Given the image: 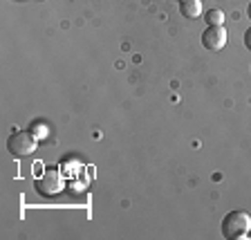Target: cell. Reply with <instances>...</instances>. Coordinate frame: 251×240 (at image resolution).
<instances>
[{
	"label": "cell",
	"instance_id": "cell-1",
	"mask_svg": "<svg viewBox=\"0 0 251 240\" xmlns=\"http://www.w3.org/2000/svg\"><path fill=\"white\" fill-rule=\"evenodd\" d=\"M251 234V215L247 211H231L222 220V236L226 240H242Z\"/></svg>",
	"mask_w": 251,
	"mask_h": 240
},
{
	"label": "cell",
	"instance_id": "cell-2",
	"mask_svg": "<svg viewBox=\"0 0 251 240\" xmlns=\"http://www.w3.org/2000/svg\"><path fill=\"white\" fill-rule=\"evenodd\" d=\"M38 148V137L31 131H16L14 135H9L7 139V151L14 157H27Z\"/></svg>",
	"mask_w": 251,
	"mask_h": 240
},
{
	"label": "cell",
	"instance_id": "cell-3",
	"mask_svg": "<svg viewBox=\"0 0 251 240\" xmlns=\"http://www.w3.org/2000/svg\"><path fill=\"white\" fill-rule=\"evenodd\" d=\"M36 191L41 195H45V198H52V195L61 193L63 187H65V182H63L61 173L56 171V168H47L45 173H43L41 178H36Z\"/></svg>",
	"mask_w": 251,
	"mask_h": 240
},
{
	"label": "cell",
	"instance_id": "cell-4",
	"mask_svg": "<svg viewBox=\"0 0 251 240\" xmlns=\"http://www.w3.org/2000/svg\"><path fill=\"white\" fill-rule=\"evenodd\" d=\"M202 45L209 52H220L226 45V29L225 25H209L202 31Z\"/></svg>",
	"mask_w": 251,
	"mask_h": 240
},
{
	"label": "cell",
	"instance_id": "cell-5",
	"mask_svg": "<svg viewBox=\"0 0 251 240\" xmlns=\"http://www.w3.org/2000/svg\"><path fill=\"white\" fill-rule=\"evenodd\" d=\"M179 14L184 18H200V14H202V0H179Z\"/></svg>",
	"mask_w": 251,
	"mask_h": 240
},
{
	"label": "cell",
	"instance_id": "cell-6",
	"mask_svg": "<svg viewBox=\"0 0 251 240\" xmlns=\"http://www.w3.org/2000/svg\"><path fill=\"white\" fill-rule=\"evenodd\" d=\"M204 21H206V25H225V14L220 9H209L204 14Z\"/></svg>",
	"mask_w": 251,
	"mask_h": 240
},
{
	"label": "cell",
	"instance_id": "cell-7",
	"mask_svg": "<svg viewBox=\"0 0 251 240\" xmlns=\"http://www.w3.org/2000/svg\"><path fill=\"white\" fill-rule=\"evenodd\" d=\"M245 47H247V50H249V52H251V27L245 31Z\"/></svg>",
	"mask_w": 251,
	"mask_h": 240
},
{
	"label": "cell",
	"instance_id": "cell-8",
	"mask_svg": "<svg viewBox=\"0 0 251 240\" xmlns=\"http://www.w3.org/2000/svg\"><path fill=\"white\" fill-rule=\"evenodd\" d=\"M31 133H34V135H43V133H45V131H43V124H34V126H31Z\"/></svg>",
	"mask_w": 251,
	"mask_h": 240
},
{
	"label": "cell",
	"instance_id": "cell-9",
	"mask_svg": "<svg viewBox=\"0 0 251 240\" xmlns=\"http://www.w3.org/2000/svg\"><path fill=\"white\" fill-rule=\"evenodd\" d=\"M247 14H249V18H251V2H249V7H247Z\"/></svg>",
	"mask_w": 251,
	"mask_h": 240
}]
</instances>
